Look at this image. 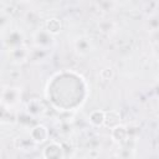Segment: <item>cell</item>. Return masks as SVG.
<instances>
[{"label": "cell", "instance_id": "obj_5", "mask_svg": "<svg viewBox=\"0 0 159 159\" xmlns=\"http://www.w3.org/2000/svg\"><path fill=\"white\" fill-rule=\"evenodd\" d=\"M14 147L17 150H20V152L30 153V152L36 150V148L39 145L32 140V138L30 137V134L27 132V133H21L17 137H15V139H14Z\"/></svg>", "mask_w": 159, "mask_h": 159}, {"label": "cell", "instance_id": "obj_3", "mask_svg": "<svg viewBox=\"0 0 159 159\" xmlns=\"http://www.w3.org/2000/svg\"><path fill=\"white\" fill-rule=\"evenodd\" d=\"M53 42H55L53 36L45 27L43 29H37L32 34V43L35 45V47L37 50H41V51L50 50L52 47Z\"/></svg>", "mask_w": 159, "mask_h": 159}, {"label": "cell", "instance_id": "obj_6", "mask_svg": "<svg viewBox=\"0 0 159 159\" xmlns=\"http://www.w3.org/2000/svg\"><path fill=\"white\" fill-rule=\"evenodd\" d=\"M29 134L30 137L32 138V140L40 145V144H43L48 140L50 138V132H48V128L41 123H37V124H34L30 129H29Z\"/></svg>", "mask_w": 159, "mask_h": 159}, {"label": "cell", "instance_id": "obj_7", "mask_svg": "<svg viewBox=\"0 0 159 159\" xmlns=\"http://www.w3.org/2000/svg\"><path fill=\"white\" fill-rule=\"evenodd\" d=\"M7 57L14 65H22L31 57V51L26 46H20L11 51H7Z\"/></svg>", "mask_w": 159, "mask_h": 159}, {"label": "cell", "instance_id": "obj_13", "mask_svg": "<svg viewBox=\"0 0 159 159\" xmlns=\"http://www.w3.org/2000/svg\"><path fill=\"white\" fill-rule=\"evenodd\" d=\"M45 29L52 36H56L62 31V21L58 17H48L45 20Z\"/></svg>", "mask_w": 159, "mask_h": 159}, {"label": "cell", "instance_id": "obj_11", "mask_svg": "<svg viewBox=\"0 0 159 159\" xmlns=\"http://www.w3.org/2000/svg\"><path fill=\"white\" fill-rule=\"evenodd\" d=\"M122 122V117L120 113L118 111H106V117H104V124L103 127L108 128V129H113L117 125H119Z\"/></svg>", "mask_w": 159, "mask_h": 159}, {"label": "cell", "instance_id": "obj_2", "mask_svg": "<svg viewBox=\"0 0 159 159\" xmlns=\"http://www.w3.org/2000/svg\"><path fill=\"white\" fill-rule=\"evenodd\" d=\"M24 46V34L20 29H10L2 34V47L6 51H11Z\"/></svg>", "mask_w": 159, "mask_h": 159}, {"label": "cell", "instance_id": "obj_10", "mask_svg": "<svg viewBox=\"0 0 159 159\" xmlns=\"http://www.w3.org/2000/svg\"><path fill=\"white\" fill-rule=\"evenodd\" d=\"M129 138V130L125 125L119 124L116 128L111 129V139L116 144H124Z\"/></svg>", "mask_w": 159, "mask_h": 159}, {"label": "cell", "instance_id": "obj_12", "mask_svg": "<svg viewBox=\"0 0 159 159\" xmlns=\"http://www.w3.org/2000/svg\"><path fill=\"white\" fill-rule=\"evenodd\" d=\"M104 117H106V111L93 109L88 114V122L92 127L99 128V127H103V124H104Z\"/></svg>", "mask_w": 159, "mask_h": 159}, {"label": "cell", "instance_id": "obj_14", "mask_svg": "<svg viewBox=\"0 0 159 159\" xmlns=\"http://www.w3.org/2000/svg\"><path fill=\"white\" fill-rule=\"evenodd\" d=\"M10 25H11L10 15H7L5 12H0V29H1V32L5 34L7 30H10Z\"/></svg>", "mask_w": 159, "mask_h": 159}, {"label": "cell", "instance_id": "obj_8", "mask_svg": "<svg viewBox=\"0 0 159 159\" xmlns=\"http://www.w3.org/2000/svg\"><path fill=\"white\" fill-rule=\"evenodd\" d=\"M46 111V107L43 104V102L40 99V98H32L30 99L26 106H25V112L32 117V118H39L41 117Z\"/></svg>", "mask_w": 159, "mask_h": 159}, {"label": "cell", "instance_id": "obj_1", "mask_svg": "<svg viewBox=\"0 0 159 159\" xmlns=\"http://www.w3.org/2000/svg\"><path fill=\"white\" fill-rule=\"evenodd\" d=\"M21 101V88L15 86H2L1 89V107L14 109Z\"/></svg>", "mask_w": 159, "mask_h": 159}, {"label": "cell", "instance_id": "obj_15", "mask_svg": "<svg viewBox=\"0 0 159 159\" xmlns=\"http://www.w3.org/2000/svg\"><path fill=\"white\" fill-rule=\"evenodd\" d=\"M99 77L102 81H106V82H109L114 78V70L109 66L107 67H103L101 71H99Z\"/></svg>", "mask_w": 159, "mask_h": 159}, {"label": "cell", "instance_id": "obj_9", "mask_svg": "<svg viewBox=\"0 0 159 159\" xmlns=\"http://www.w3.org/2000/svg\"><path fill=\"white\" fill-rule=\"evenodd\" d=\"M93 48V43L89 37L80 36L75 41V50L80 56H87Z\"/></svg>", "mask_w": 159, "mask_h": 159}, {"label": "cell", "instance_id": "obj_16", "mask_svg": "<svg viewBox=\"0 0 159 159\" xmlns=\"http://www.w3.org/2000/svg\"><path fill=\"white\" fill-rule=\"evenodd\" d=\"M154 93H155V96L159 98V81L155 83V86H154Z\"/></svg>", "mask_w": 159, "mask_h": 159}, {"label": "cell", "instance_id": "obj_4", "mask_svg": "<svg viewBox=\"0 0 159 159\" xmlns=\"http://www.w3.org/2000/svg\"><path fill=\"white\" fill-rule=\"evenodd\" d=\"M42 159H65V149L57 140H50L41 152Z\"/></svg>", "mask_w": 159, "mask_h": 159}]
</instances>
